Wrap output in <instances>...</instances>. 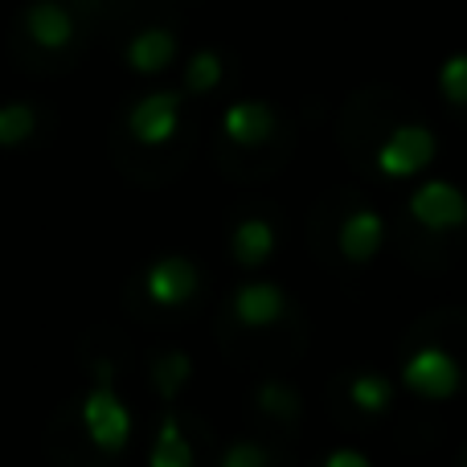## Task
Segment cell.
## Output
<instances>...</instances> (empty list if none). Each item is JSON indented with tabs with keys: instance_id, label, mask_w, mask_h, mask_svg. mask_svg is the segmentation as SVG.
I'll return each mask as SVG.
<instances>
[{
	"instance_id": "cell-5",
	"label": "cell",
	"mask_w": 467,
	"mask_h": 467,
	"mask_svg": "<svg viewBox=\"0 0 467 467\" xmlns=\"http://www.w3.org/2000/svg\"><path fill=\"white\" fill-rule=\"evenodd\" d=\"M410 218L419 222L422 230H455L467 222V197L451 181H422L410 193Z\"/></svg>"
},
{
	"instance_id": "cell-19",
	"label": "cell",
	"mask_w": 467,
	"mask_h": 467,
	"mask_svg": "<svg viewBox=\"0 0 467 467\" xmlns=\"http://www.w3.org/2000/svg\"><path fill=\"white\" fill-rule=\"evenodd\" d=\"M439 90H443L447 103L467 107V54H455L443 62V70H439Z\"/></svg>"
},
{
	"instance_id": "cell-18",
	"label": "cell",
	"mask_w": 467,
	"mask_h": 467,
	"mask_svg": "<svg viewBox=\"0 0 467 467\" xmlns=\"http://www.w3.org/2000/svg\"><path fill=\"white\" fill-rule=\"evenodd\" d=\"M222 82V57L213 49H197L185 66V90L189 95H210Z\"/></svg>"
},
{
	"instance_id": "cell-12",
	"label": "cell",
	"mask_w": 467,
	"mask_h": 467,
	"mask_svg": "<svg viewBox=\"0 0 467 467\" xmlns=\"http://www.w3.org/2000/svg\"><path fill=\"white\" fill-rule=\"evenodd\" d=\"M193 443L185 439L181 431V419L177 410H164L161 419V431H156V443H152V455H148V467H193Z\"/></svg>"
},
{
	"instance_id": "cell-7",
	"label": "cell",
	"mask_w": 467,
	"mask_h": 467,
	"mask_svg": "<svg viewBox=\"0 0 467 467\" xmlns=\"http://www.w3.org/2000/svg\"><path fill=\"white\" fill-rule=\"evenodd\" d=\"M144 287L161 307H181L197 296V287H202V271H197L193 258H185V254H164L148 266Z\"/></svg>"
},
{
	"instance_id": "cell-15",
	"label": "cell",
	"mask_w": 467,
	"mask_h": 467,
	"mask_svg": "<svg viewBox=\"0 0 467 467\" xmlns=\"http://www.w3.org/2000/svg\"><path fill=\"white\" fill-rule=\"evenodd\" d=\"M348 398H353V406L361 414H386L389 406H394V386H389V378L365 369V373H353V381H348Z\"/></svg>"
},
{
	"instance_id": "cell-8",
	"label": "cell",
	"mask_w": 467,
	"mask_h": 467,
	"mask_svg": "<svg viewBox=\"0 0 467 467\" xmlns=\"http://www.w3.org/2000/svg\"><path fill=\"white\" fill-rule=\"evenodd\" d=\"M283 312H287V296L275 283H242L234 291V316L246 328H271L283 320Z\"/></svg>"
},
{
	"instance_id": "cell-4",
	"label": "cell",
	"mask_w": 467,
	"mask_h": 467,
	"mask_svg": "<svg viewBox=\"0 0 467 467\" xmlns=\"http://www.w3.org/2000/svg\"><path fill=\"white\" fill-rule=\"evenodd\" d=\"M181 123V95L177 90H156V95H144L131 103L128 111V131L136 144L144 148H161L177 136Z\"/></svg>"
},
{
	"instance_id": "cell-10",
	"label": "cell",
	"mask_w": 467,
	"mask_h": 467,
	"mask_svg": "<svg viewBox=\"0 0 467 467\" xmlns=\"http://www.w3.org/2000/svg\"><path fill=\"white\" fill-rule=\"evenodd\" d=\"M222 131L234 140V144H242V148H254V144H263V140H271V131H275V111L266 103H234L226 107V115H222Z\"/></svg>"
},
{
	"instance_id": "cell-17",
	"label": "cell",
	"mask_w": 467,
	"mask_h": 467,
	"mask_svg": "<svg viewBox=\"0 0 467 467\" xmlns=\"http://www.w3.org/2000/svg\"><path fill=\"white\" fill-rule=\"evenodd\" d=\"M33 131H37V107L33 103L0 107V148H21Z\"/></svg>"
},
{
	"instance_id": "cell-2",
	"label": "cell",
	"mask_w": 467,
	"mask_h": 467,
	"mask_svg": "<svg viewBox=\"0 0 467 467\" xmlns=\"http://www.w3.org/2000/svg\"><path fill=\"white\" fill-rule=\"evenodd\" d=\"M78 37V21L62 0H33L16 21V41H25L37 54H62Z\"/></svg>"
},
{
	"instance_id": "cell-13",
	"label": "cell",
	"mask_w": 467,
	"mask_h": 467,
	"mask_svg": "<svg viewBox=\"0 0 467 467\" xmlns=\"http://www.w3.org/2000/svg\"><path fill=\"white\" fill-rule=\"evenodd\" d=\"M177 57V37L169 29H144L136 33V41L128 46V62L140 74H161L164 66Z\"/></svg>"
},
{
	"instance_id": "cell-9",
	"label": "cell",
	"mask_w": 467,
	"mask_h": 467,
	"mask_svg": "<svg viewBox=\"0 0 467 467\" xmlns=\"http://www.w3.org/2000/svg\"><path fill=\"white\" fill-rule=\"evenodd\" d=\"M337 242H340V254H345L348 263H369V258H378L381 242H386V222H381V213H373V210H357L340 222Z\"/></svg>"
},
{
	"instance_id": "cell-14",
	"label": "cell",
	"mask_w": 467,
	"mask_h": 467,
	"mask_svg": "<svg viewBox=\"0 0 467 467\" xmlns=\"http://www.w3.org/2000/svg\"><path fill=\"white\" fill-rule=\"evenodd\" d=\"M189 378H193V357L181 353V348H169V353H161L152 361V386L164 402H177L181 389L189 386Z\"/></svg>"
},
{
	"instance_id": "cell-22",
	"label": "cell",
	"mask_w": 467,
	"mask_h": 467,
	"mask_svg": "<svg viewBox=\"0 0 467 467\" xmlns=\"http://www.w3.org/2000/svg\"><path fill=\"white\" fill-rule=\"evenodd\" d=\"M460 467H467V460H463V463H460Z\"/></svg>"
},
{
	"instance_id": "cell-1",
	"label": "cell",
	"mask_w": 467,
	"mask_h": 467,
	"mask_svg": "<svg viewBox=\"0 0 467 467\" xmlns=\"http://www.w3.org/2000/svg\"><path fill=\"white\" fill-rule=\"evenodd\" d=\"M82 427H87V439L107 455H119L131 439V410L123 406V398L115 394L111 381V365H99L95 369V386L82 398Z\"/></svg>"
},
{
	"instance_id": "cell-11",
	"label": "cell",
	"mask_w": 467,
	"mask_h": 467,
	"mask_svg": "<svg viewBox=\"0 0 467 467\" xmlns=\"http://www.w3.org/2000/svg\"><path fill=\"white\" fill-rule=\"evenodd\" d=\"M230 254L242 266H258L275 254V226L266 218H242L230 234Z\"/></svg>"
},
{
	"instance_id": "cell-6",
	"label": "cell",
	"mask_w": 467,
	"mask_h": 467,
	"mask_svg": "<svg viewBox=\"0 0 467 467\" xmlns=\"http://www.w3.org/2000/svg\"><path fill=\"white\" fill-rule=\"evenodd\" d=\"M402 381L422 398H451L460 389L463 373H460V361L447 348H419V353L406 357Z\"/></svg>"
},
{
	"instance_id": "cell-21",
	"label": "cell",
	"mask_w": 467,
	"mask_h": 467,
	"mask_svg": "<svg viewBox=\"0 0 467 467\" xmlns=\"http://www.w3.org/2000/svg\"><path fill=\"white\" fill-rule=\"evenodd\" d=\"M324 467H373V463L365 460L361 451H353V447H340V451H332L328 460H324Z\"/></svg>"
},
{
	"instance_id": "cell-16",
	"label": "cell",
	"mask_w": 467,
	"mask_h": 467,
	"mask_svg": "<svg viewBox=\"0 0 467 467\" xmlns=\"http://www.w3.org/2000/svg\"><path fill=\"white\" fill-rule=\"evenodd\" d=\"M254 402H258V410H263L266 419H275V422H296L299 410H304L299 394L287 386V381H263L258 394H254Z\"/></svg>"
},
{
	"instance_id": "cell-20",
	"label": "cell",
	"mask_w": 467,
	"mask_h": 467,
	"mask_svg": "<svg viewBox=\"0 0 467 467\" xmlns=\"http://www.w3.org/2000/svg\"><path fill=\"white\" fill-rule=\"evenodd\" d=\"M271 463V455H266L263 443H230L226 455H222V467H266Z\"/></svg>"
},
{
	"instance_id": "cell-3",
	"label": "cell",
	"mask_w": 467,
	"mask_h": 467,
	"mask_svg": "<svg viewBox=\"0 0 467 467\" xmlns=\"http://www.w3.org/2000/svg\"><path fill=\"white\" fill-rule=\"evenodd\" d=\"M439 152V140L422 123H402L386 136V144L378 148V169L386 177H419Z\"/></svg>"
}]
</instances>
